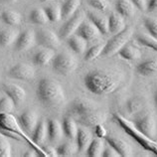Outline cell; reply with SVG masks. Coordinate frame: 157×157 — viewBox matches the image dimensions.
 <instances>
[{"instance_id":"9a60e30c","label":"cell","mask_w":157,"mask_h":157,"mask_svg":"<svg viewBox=\"0 0 157 157\" xmlns=\"http://www.w3.org/2000/svg\"><path fill=\"white\" fill-rule=\"evenodd\" d=\"M3 90L7 97H9L14 101L15 105H22L26 100V92L22 86L15 84H5L3 85Z\"/></svg>"},{"instance_id":"5b68a950","label":"cell","mask_w":157,"mask_h":157,"mask_svg":"<svg viewBox=\"0 0 157 157\" xmlns=\"http://www.w3.org/2000/svg\"><path fill=\"white\" fill-rule=\"evenodd\" d=\"M132 35H133V28L132 27H125V29H123L121 32L114 34L113 38L109 39L105 44L101 56L104 58H107L117 54L119 50L124 47L126 43L130 40Z\"/></svg>"},{"instance_id":"e0dca14e","label":"cell","mask_w":157,"mask_h":157,"mask_svg":"<svg viewBox=\"0 0 157 157\" xmlns=\"http://www.w3.org/2000/svg\"><path fill=\"white\" fill-rule=\"evenodd\" d=\"M19 121L21 126L28 132H33L36 125L39 122V117L34 110H25L23 113L20 114Z\"/></svg>"},{"instance_id":"4fadbf2b","label":"cell","mask_w":157,"mask_h":157,"mask_svg":"<svg viewBox=\"0 0 157 157\" xmlns=\"http://www.w3.org/2000/svg\"><path fill=\"white\" fill-rule=\"evenodd\" d=\"M107 119V114L98 109L93 110L78 117V123L86 127H94L100 123H104Z\"/></svg>"},{"instance_id":"1f68e13d","label":"cell","mask_w":157,"mask_h":157,"mask_svg":"<svg viewBox=\"0 0 157 157\" xmlns=\"http://www.w3.org/2000/svg\"><path fill=\"white\" fill-rule=\"evenodd\" d=\"M117 54L119 57H121L122 59L127 61H135L141 57V52H140L139 49L133 46H127V45L121 49Z\"/></svg>"},{"instance_id":"8992f818","label":"cell","mask_w":157,"mask_h":157,"mask_svg":"<svg viewBox=\"0 0 157 157\" xmlns=\"http://www.w3.org/2000/svg\"><path fill=\"white\" fill-rule=\"evenodd\" d=\"M77 59L68 52L58 54L52 60L53 70L62 76H69L77 69Z\"/></svg>"},{"instance_id":"f546056e","label":"cell","mask_w":157,"mask_h":157,"mask_svg":"<svg viewBox=\"0 0 157 157\" xmlns=\"http://www.w3.org/2000/svg\"><path fill=\"white\" fill-rule=\"evenodd\" d=\"M105 149V141L102 138L96 137L92 140V142L86 149V154L90 157H101Z\"/></svg>"},{"instance_id":"836d02e7","label":"cell","mask_w":157,"mask_h":157,"mask_svg":"<svg viewBox=\"0 0 157 157\" xmlns=\"http://www.w3.org/2000/svg\"><path fill=\"white\" fill-rule=\"evenodd\" d=\"M78 151L77 144L73 143L72 141L65 142L57 148V153L58 156H63V157H69L72 156Z\"/></svg>"},{"instance_id":"ffe728a7","label":"cell","mask_w":157,"mask_h":157,"mask_svg":"<svg viewBox=\"0 0 157 157\" xmlns=\"http://www.w3.org/2000/svg\"><path fill=\"white\" fill-rule=\"evenodd\" d=\"M48 137V126L45 119L39 121L38 124L36 125L35 129L33 130L32 140L36 145L40 146L41 144L45 142V140Z\"/></svg>"},{"instance_id":"6da1fadb","label":"cell","mask_w":157,"mask_h":157,"mask_svg":"<svg viewBox=\"0 0 157 157\" xmlns=\"http://www.w3.org/2000/svg\"><path fill=\"white\" fill-rule=\"evenodd\" d=\"M122 82V76L118 72L94 70L84 78V84L89 92L98 96L113 93Z\"/></svg>"},{"instance_id":"8d00e7d4","label":"cell","mask_w":157,"mask_h":157,"mask_svg":"<svg viewBox=\"0 0 157 157\" xmlns=\"http://www.w3.org/2000/svg\"><path fill=\"white\" fill-rule=\"evenodd\" d=\"M129 113H136L143 109V101L139 98H132L126 104Z\"/></svg>"},{"instance_id":"277c9868","label":"cell","mask_w":157,"mask_h":157,"mask_svg":"<svg viewBox=\"0 0 157 157\" xmlns=\"http://www.w3.org/2000/svg\"><path fill=\"white\" fill-rule=\"evenodd\" d=\"M0 129L10 132V133H14L16 135L20 136V137L24 138L30 145L34 147V149L38 152V154H40L41 156H46L43 148L36 145V144L33 142V140L31 138H29L28 136L24 133L23 128H21V126H20L18 121H16V118L11 113H0Z\"/></svg>"},{"instance_id":"ab89813d","label":"cell","mask_w":157,"mask_h":157,"mask_svg":"<svg viewBox=\"0 0 157 157\" xmlns=\"http://www.w3.org/2000/svg\"><path fill=\"white\" fill-rule=\"evenodd\" d=\"M14 107V101L9 97H4L0 98V113H11Z\"/></svg>"},{"instance_id":"f1b7e54d","label":"cell","mask_w":157,"mask_h":157,"mask_svg":"<svg viewBox=\"0 0 157 157\" xmlns=\"http://www.w3.org/2000/svg\"><path fill=\"white\" fill-rule=\"evenodd\" d=\"M1 20L6 24L12 27L19 26L22 23V17L18 12L12 11V10H5L3 11L0 15Z\"/></svg>"},{"instance_id":"30bf717a","label":"cell","mask_w":157,"mask_h":157,"mask_svg":"<svg viewBox=\"0 0 157 157\" xmlns=\"http://www.w3.org/2000/svg\"><path fill=\"white\" fill-rule=\"evenodd\" d=\"M9 76L15 80L19 81H31L35 77V70L33 66L25 64V63H19L13 66L9 70Z\"/></svg>"},{"instance_id":"cb8c5ba5","label":"cell","mask_w":157,"mask_h":157,"mask_svg":"<svg viewBox=\"0 0 157 157\" xmlns=\"http://www.w3.org/2000/svg\"><path fill=\"white\" fill-rule=\"evenodd\" d=\"M19 35V31L13 28H1L0 29V47L5 48L15 43Z\"/></svg>"},{"instance_id":"816d5d0a","label":"cell","mask_w":157,"mask_h":157,"mask_svg":"<svg viewBox=\"0 0 157 157\" xmlns=\"http://www.w3.org/2000/svg\"><path fill=\"white\" fill-rule=\"evenodd\" d=\"M41 1H47V0H41Z\"/></svg>"},{"instance_id":"f35d334b","label":"cell","mask_w":157,"mask_h":157,"mask_svg":"<svg viewBox=\"0 0 157 157\" xmlns=\"http://www.w3.org/2000/svg\"><path fill=\"white\" fill-rule=\"evenodd\" d=\"M137 41L144 47L150 48L157 52V40L147 35H138Z\"/></svg>"},{"instance_id":"f907efd6","label":"cell","mask_w":157,"mask_h":157,"mask_svg":"<svg viewBox=\"0 0 157 157\" xmlns=\"http://www.w3.org/2000/svg\"><path fill=\"white\" fill-rule=\"evenodd\" d=\"M154 104H155V106H156V109H157V90L154 94Z\"/></svg>"},{"instance_id":"7a4b0ae2","label":"cell","mask_w":157,"mask_h":157,"mask_svg":"<svg viewBox=\"0 0 157 157\" xmlns=\"http://www.w3.org/2000/svg\"><path fill=\"white\" fill-rule=\"evenodd\" d=\"M36 94L39 101L47 107L61 105L65 101V90L60 82L50 78H41L37 86Z\"/></svg>"},{"instance_id":"f5cc1de1","label":"cell","mask_w":157,"mask_h":157,"mask_svg":"<svg viewBox=\"0 0 157 157\" xmlns=\"http://www.w3.org/2000/svg\"><path fill=\"white\" fill-rule=\"evenodd\" d=\"M0 15H1V13H0Z\"/></svg>"},{"instance_id":"d6a6232c","label":"cell","mask_w":157,"mask_h":157,"mask_svg":"<svg viewBox=\"0 0 157 157\" xmlns=\"http://www.w3.org/2000/svg\"><path fill=\"white\" fill-rule=\"evenodd\" d=\"M29 19H30L31 23L35 24V25H45L49 22L46 12L41 8H36V9L32 10L29 15Z\"/></svg>"},{"instance_id":"d4e9b609","label":"cell","mask_w":157,"mask_h":157,"mask_svg":"<svg viewBox=\"0 0 157 157\" xmlns=\"http://www.w3.org/2000/svg\"><path fill=\"white\" fill-rule=\"evenodd\" d=\"M92 134L86 128H78L76 136V144L78 146V151L85 152L88 149L89 145L92 142Z\"/></svg>"},{"instance_id":"bcb514c9","label":"cell","mask_w":157,"mask_h":157,"mask_svg":"<svg viewBox=\"0 0 157 157\" xmlns=\"http://www.w3.org/2000/svg\"><path fill=\"white\" fill-rule=\"evenodd\" d=\"M43 150L45 152V154L46 156H49V157H56L58 156V153H57V149H55L53 146L51 145H47L43 147Z\"/></svg>"},{"instance_id":"7bdbcfd3","label":"cell","mask_w":157,"mask_h":157,"mask_svg":"<svg viewBox=\"0 0 157 157\" xmlns=\"http://www.w3.org/2000/svg\"><path fill=\"white\" fill-rule=\"evenodd\" d=\"M94 134H96L97 137H100V138H105V136L107 135V131L105 129V127L104 126L102 123H100L94 127Z\"/></svg>"},{"instance_id":"603a6c76","label":"cell","mask_w":157,"mask_h":157,"mask_svg":"<svg viewBox=\"0 0 157 157\" xmlns=\"http://www.w3.org/2000/svg\"><path fill=\"white\" fill-rule=\"evenodd\" d=\"M109 31L113 34L121 32L123 29H125V21L124 17H122L117 12H113L109 16Z\"/></svg>"},{"instance_id":"74e56055","label":"cell","mask_w":157,"mask_h":157,"mask_svg":"<svg viewBox=\"0 0 157 157\" xmlns=\"http://www.w3.org/2000/svg\"><path fill=\"white\" fill-rule=\"evenodd\" d=\"M144 26L147 29L149 35L157 40V18L145 17L144 18Z\"/></svg>"},{"instance_id":"52a82bcc","label":"cell","mask_w":157,"mask_h":157,"mask_svg":"<svg viewBox=\"0 0 157 157\" xmlns=\"http://www.w3.org/2000/svg\"><path fill=\"white\" fill-rule=\"evenodd\" d=\"M132 123L142 134L151 139L156 138V121L151 113H146L136 117Z\"/></svg>"},{"instance_id":"2e32d148","label":"cell","mask_w":157,"mask_h":157,"mask_svg":"<svg viewBox=\"0 0 157 157\" xmlns=\"http://www.w3.org/2000/svg\"><path fill=\"white\" fill-rule=\"evenodd\" d=\"M105 141L110 146H113L118 152L121 157H130L132 155V148L128 143L121 138L114 137V136H105Z\"/></svg>"},{"instance_id":"ba28073f","label":"cell","mask_w":157,"mask_h":157,"mask_svg":"<svg viewBox=\"0 0 157 157\" xmlns=\"http://www.w3.org/2000/svg\"><path fill=\"white\" fill-rule=\"evenodd\" d=\"M85 20V13L84 11H77L75 14L72 15L69 18V20L66 22L62 28L60 29L59 35L61 39H66L67 40L70 36L75 34L78 28L80 27L82 22Z\"/></svg>"},{"instance_id":"d590c367","label":"cell","mask_w":157,"mask_h":157,"mask_svg":"<svg viewBox=\"0 0 157 157\" xmlns=\"http://www.w3.org/2000/svg\"><path fill=\"white\" fill-rule=\"evenodd\" d=\"M105 44H97L93 46L92 48H90L86 53L85 54V61H94V59H97L98 56L101 55L102 50H104Z\"/></svg>"},{"instance_id":"7c38bea8","label":"cell","mask_w":157,"mask_h":157,"mask_svg":"<svg viewBox=\"0 0 157 157\" xmlns=\"http://www.w3.org/2000/svg\"><path fill=\"white\" fill-rule=\"evenodd\" d=\"M76 34L85 39L86 42H94L100 39L101 32L94 25V24L90 21V20H84L76 31Z\"/></svg>"},{"instance_id":"83f0119b","label":"cell","mask_w":157,"mask_h":157,"mask_svg":"<svg viewBox=\"0 0 157 157\" xmlns=\"http://www.w3.org/2000/svg\"><path fill=\"white\" fill-rule=\"evenodd\" d=\"M67 43L69 45V47L72 50L77 53V54H82L86 49V41L85 39H82V37L78 35L73 34L72 36H70L67 39Z\"/></svg>"},{"instance_id":"e575fe53","label":"cell","mask_w":157,"mask_h":157,"mask_svg":"<svg viewBox=\"0 0 157 157\" xmlns=\"http://www.w3.org/2000/svg\"><path fill=\"white\" fill-rule=\"evenodd\" d=\"M45 12L47 14V17L49 21L51 22H58L62 19V9L61 6L57 5V4H53V5H49L44 8Z\"/></svg>"},{"instance_id":"8fae6325","label":"cell","mask_w":157,"mask_h":157,"mask_svg":"<svg viewBox=\"0 0 157 157\" xmlns=\"http://www.w3.org/2000/svg\"><path fill=\"white\" fill-rule=\"evenodd\" d=\"M96 109H98V105L96 102L82 98H76L71 104V105H70V111H71V113L76 115L78 117Z\"/></svg>"},{"instance_id":"ee69618b","label":"cell","mask_w":157,"mask_h":157,"mask_svg":"<svg viewBox=\"0 0 157 157\" xmlns=\"http://www.w3.org/2000/svg\"><path fill=\"white\" fill-rule=\"evenodd\" d=\"M102 156L104 157H121V155L118 154V152L115 150L113 146H110L109 144L107 147H105L104 152H102Z\"/></svg>"},{"instance_id":"d6986e66","label":"cell","mask_w":157,"mask_h":157,"mask_svg":"<svg viewBox=\"0 0 157 157\" xmlns=\"http://www.w3.org/2000/svg\"><path fill=\"white\" fill-rule=\"evenodd\" d=\"M48 126V138L52 142H58L64 134L63 126L57 119L50 118L47 122Z\"/></svg>"},{"instance_id":"7dc6e473","label":"cell","mask_w":157,"mask_h":157,"mask_svg":"<svg viewBox=\"0 0 157 157\" xmlns=\"http://www.w3.org/2000/svg\"><path fill=\"white\" fill-rule=\"evenodd\" d=\"M147 10L150 12L157 11V0H148Z\"/></svg>"},{"instance_id":"ac0fdd59","label":"cell","mask_w":157,"mask_h":157,"mask_svg":"<svg viewBox=\"0 0 157 157\" xmlns=\"http://www.w3.org/2000/svg\"><path fill=\"white\" fill-rule=\"evenodd\" d=\"M136 71L140 76L144 77L157 75V58H152L139 63L136 66Z\"/></svg>"},{"instance_id":"9c48e42d","label":"cell","mask_w":157,"mask_h":157,"mask_svg":"<svg viewBox=\"0 0 157 157\" xmlns=\"http://www.w3.org/2000/svg\"><path fill=\"white\" fill-rule=\"evenodd\" d=\"M36 41L44 48L56 50L60 46V38L50 29L41 28L36 32Z\"/></svg>"},{"instance_id":"c3c4849f","label":"cell","mask_w":157,"mask_h":157,"mask_svg":"<svg viewBox=\"0 0 157 157\" xmlns=\"http://www.w3.org/2000/svg\"><path fill=\"white\" fill-rule=\"evenodd\" d=\"M35 156H36V154L34 153L33 150H28L23 154V157H35Z\"/></svg>"},{"instance_id":"4316f807","label":"cell","mask_w":157,"mask_h":157,"mask_svg":"<svg viewBox=\"0 0 157 157\" xmlns=\"http://www.w3.org/2000/svg\"><path fill=\"white\" fill-rule=\"evenodd\" d=\"M62 126H63V131H64L65 136H67V137L71 140L76 139L78 127L77 125V122L74 121L71 117H66L63 119Z\"/></svg>"},{"instance_id":"5bb4252c","label":"cell","mask_w":157,"mask_h":157,"mask_svg":"<svg viewBox=\"0 0 157 157\" xmlns=\"http://www.w3.org/2000/svg\"><path fill=\"white\" fill-rule=\"evenodd\" d=\"M35 42L36 33L31 29H27L22 33H19L17 39L15 41V49L18 52L27 51L34 46Z\"/></svg>"},{"instance_id":"3957f363","label":"cell","mask_w":157,"mask_h":157,"mask_svg":"<svg viewBox=\"0 0 157 157\" xmlns=\"http://www.w3.org/2000/svg\"><path fill=\"white\" fill-rule=\"evenodd\" d=\"M113 117L114 121L117 122L131 138H133L140 146L147 151L152 152L154 155L157 156V140L156 139H151L144 134H142L141 132L136 129V127L133 125V123L130 122L129 121H127L122 115L118 113H113Z\"/></svg>"},{"instance_id":"7402d4cb","label":"cell","mask_w":157,"mask_h":157,"mask_svg":"<svg viewBox=\"0 0 157 157\" xmlns=\"http://www.w3.org/2000/svg\"><path fill=\"white\" fill-rule=\"evenodd\" d=\"M115 10L122 17L131 18L135 15L136 7L131 0H117L115 2Z\"/></svg>"},{"instance_id":"4dcf8cb0","label":"cell","mask_w":157,"mask_h":157,"mask_svg":"<svg viewBox=\"0 0 157 157\" xmlns=\"http://www.w3.org/2000/svg\"><path fill=\"white\" fill-rule=\"evenodd\" d=\"M82 0H66L63 5L61 6L62 9V19L70 18L77 12L78 8L81 5Z\"/></svg>"},{"instance_id":"681fc988","label":"cell","mask_w":157,"mask_h":157,"mask_svg":"<svg viewBox=\"0 0 157 157\" xmlns=\"http://www.w3.org/2000/svg\"><path fill=\"white\" fill-rule=\"evenodd\" d=\"M1 1L5 3H15L16 1H18V0H1Z\"/></svg>"},{"instance_id":"44dd1931","label":"cell","mask_w":157,"mask_h":157,"mask_svg":"<svg viewBox=\"0 0 157 157\" xmlns=\"http://www.w3.org/2000/svg\"><path fill=\"white\" fill-rule=\"evenodd\" d=\"M88 18L90 22H92L94 26H96L98 31L101 32V34L106 35L109 34V19L105 16H101L98 13H94L93 11L88 12Z\"/></svg>"},{"instance_id":"b9f144b4","label":"cell","mask_w":157,"mask_h":157,"mask_svg":"<svg viewBox=\"0 0 157 157\" xmlns=\"http://www.w3.org/2000/svg\"><path fill=\"white\" fill-rule=\"evenodd\" d=\"M89 4L100 12H106L109 9V0H89Z\"/></svg>"},{"instance_id":"60d3db41","label":"cell","mask_w":157,"mask_h":157,"mask_svg":"<svg viewBox=\"0 0 157 157\" xmlns=\"http://www.w3.org/2000/svg\"><path fill=\"white\" fill-rule=\"evenodd\" d=\"M12 155V148L10 143L4 135L0 134V157H10Z\"/></svg>"},{"instance_id":"f6af8a7d","label":"cell","mask_w":157,"mask_h":157,"mask_svg":"<svg viewBox=\"0 0 157 157\" xmlns=\"http://www.w3.org/2000/svg\"><path fill=\"white\" fill-rule=\"evenodd\" d=\"M132 3L134 4L135 7L140 11H145L147 10V4L148 0H131Z\"/></svg>"},{"instance_id":"484cf974","label":"cell","mask_w":157,"mask_h":157,"mask_svg":"<svg viewBox=\"0 0 157 157\" xmlns=\"http://www.w3.org/2000/svg\"><path fill=\"white\" fill-rule=\"evenodd\" d=\"M54 57H55L54 50L48 49V48H44L43 50L38 51L34 55V57H33V63L36 66L44 67V66H46L50 63V62H52Z\"/></svg>"}]
</instances>
